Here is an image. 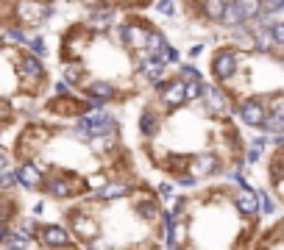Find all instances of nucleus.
<instances>
[{
    "label": "nucleus",
    "instance_id": "nucleus-1",
    "mask_svg": "<svg viewBox=\"0 0 284 250\" xmlns=\"http://www.w3.org/2000/svg\"><path fill=\"white\" fill-rule=\"evenodd\" d=\"M259 3H226V12H223V25H240L245 23L248 17H254V12H259Z\"/></svg>",
    "mask_w": 284,
    "mask_h": 250
},
{
    "label": "nucleus",
    "instance_id": "nucleus-2",
    "mask_svg": "<svg viewBox=\"0 0 284 250\" xmlns=\"http://www.w3.org/2000/svg\"><path fill=\"white\" fill-rule=\"evenodd\" d=\"M237 70V53L234 50H218L215 61H212V72L215 78H231Z\"/></svg>",
    "mask_w": 284,
    "mask_h": 250
},
{
    "label": "nucleus",
    "instance_id": "nucleus-3",
    "mask_svg": "<svg viewBox=\"0 0 284 250\" xmlns=\"http://www.w3.org/2000/svg\"><path fill=\"white\" fill-rule=\"evenodd\" d=\"M240 117L245 119V125L262 128V125H265V119H267V114H265V106H262L259 100H245L240 106Z\"/></svg>",
    "mask_w": 284,
    "mask_h": 250
},
{
    "label": "nucleus",
    "instance_id": "nucleus-4",
    "mask_svg": "<svg viewBox=\"0 0 284 250\" xmlns=\"http://www.w3.org/2000/svg\"><path fill=\"white\" fill-rule=\"evenodd\" d=\"M73 184L75 186L81 184L75 175H64V178H61V175H53V178L45 181V189H48L53 197H67V195H73Z\"/></svg>",
    "mask_w": 284,
    "mask_h": 250
},
{
    "label": "nucleus",
    "instance_id": "nucleus-5",
    "mask_svg": "<svg viewBox=\"0 0 284 250\" xmlns=\"http://www.w3.org/2000/svg\"><path fill=\"white\" fill-rule=\"evenodd\" d=\"M120 36L126 39L128 48H148V36H151V31L139 28V25H123Z\"/></svg>",
    "mask_w": 284,
    "mask_h": 250
},
{
    "label": "nucleus",
    "instance_id": "nucleus-6",
    "mask_svg": "<svg viewBox=\"0 0 284 250\" xmlns=\"http://www.w3.org/2000/svg\"><path fill=\"white\" fill-rule=\"evenodd\" d=\"M218 170V159L212 153H201L195 156V159H190V173H193V178H201V175H209Z\"/></svg>",
    "mask_w": 284,
    "mask_h": 250
},
{
    "label": "nucleus",
    "instance_id": "nucleus-7",
    "mask_svg": "<svg viewBox=\"0 0 284 250\" xmlns=\"http://www.w3.org/2000/svg\"><path fill=\"white\" fill-rule=\"evenodd\" d=\"M17 72L23 75V81H39L42 78V64L37 56H23L17 61Z\"/></svg>",
    "mask_w": 284,
    "mask_h": 250
},
{
    "label": "nucleus",
    "instance_id": "nucleus-8",
    "mask_svg": "<svg viewBox=\"0 0 284 250\" xmlns=\"http://www.w3.org/2000/svg\"><path fill=\"white\" fill-rule=\"evenodd\" d=\"M39 239H42L48 247H64V244L70 242V236H67V231L61 225H45L42 231H39Z\"/></svg>",
    "mask_w": 284,
    "mask_h": 250
},
{
    "label": "nucleus",
    "instance_id": "nucleus-9",
    "mask_svg": "<svg viewBox=\"0 0 284 250\" xmlns=\"http://www.w3.org/2000/svg\"><path fill=\"white\" fill-rule=\"evenodd\" d=\"M184 100H187V92H184L181 81H173V83H167V86L162 89V103L164 106H181Z\"/></svg>",
    "mask_w": 284,
    "mask_h": 250
},
{
    "label": "nucleus",
    "instance_id": "nucleus-10",
    "mask_svg": "<svg viewBox=\"0 0 284 250\" xmlns=\"http://www.w3.org/2000/svg\"><path fill=\"white\" fill-rule=\"evenodd\" d=\"M262 128H265V131H281L284 134V100H276L270 106V114H267Z\"/></svg>",
    "mask_w": 284,
    "mask_h": 250
},
{
    "label": "nucleus",
    "instance_id": "nucleus-11",
    "mask_svg": "<svg viewBox=\"0 0 284 250\" xmlns=\"http://www.w3.org/2000/svg\"><path fill=\"white\" fill-rule=\"evenodd\" d=\"M237 208H240L242 214H248V217H254V214H256V208H259V200H256L254 189H242L240 195H237Z\"/></svg>",
    "mask_w": 284,
    "mask_h": 250
},
{
    "label": "nucleus",
    "instance_id": "nucleus-12",
    "mask_svg": "<svg viewBox=\"0 0 284 250\" xmlns=\"http://www.w3.org/2000/svg\"><path fill=\"white\" fill-rule=\"evenodd\" d=\"M86 95L92 97V100H109V97H115V86L106 81H92L89 86H86Z\"/></svg>",
    "mask_w": 284,
    "mask_h": 250
},
{
    "label": "nucleus",
    "instance_id": "nucleus-13",
    "mask_svg": "<svg viewBox=\"0 0 284 250\" xmlns=\"http://www.w3.org/2000/svg\"><path fill=\"white\" fill-rule=\"evenodd\" d=\"M17 181L23 186H39V170H37V167H31V164L20 167V170H17Z\"/></svg>",
    "mask_w": 284,
    "mask_h": 250
},
{
    "label": "nucleus",
    "instance_id": "nucleus-14",
    "mask_svg": "<svg viewBox=\"0 0 284 250\" xmlns=\"http://www.w3.org/2000/svg\"><path fill=\"white\" fill-rule=\"evenodd\" d=\"M184 242H187V225L184 222H173V228H170V244L181 247Z\"/></svg>",
    "mask_w": 284,
    "mask_h": 250
},
{
    "label": "nucleus",
    "instance_id": "nucleus-15",
    "mask_svg": "<svg viewBox=\"0 0 284 250\" xmlns=\"http://www.w3.org/2000/svg\"><path fill=\"white\" fill-rule=\"evenodd\" d=\"M204 97L209 100V108H223V106H226L223 92H218L215 86H204Z\"/></svg>",
    "mask_w": 284,
    "mask_h": 250
},
{
    "label": "nucleus",
    "instance_id": "nucleus-16",
    "mask_svg": "<svg viewBox=\"0 0 284 250\" xmlns=\"http://www.w3.org/2000/svg\"><path fill=\"white\" fill-rule=\"evenodd\" d=\"M254 36H256V48H259V50H270L273 45H276V39H273V31H270V28H259Z\"/></svg>",
    "mask_w": 284,
    "mask_h": 250
},
{
    "label": "nucleus",
    "instance_id": "nucleus-17",
    "mask_svg": "<svg viewBox=\"0 0 284 250\" xmlns=\"http://www.w3.org/2000/svg\"><path fill=\"white\" fill-rule=\"evenodd\" d=\"M9 247L12 250H31L34 242H31V236H25V233H12V236H9Z\"/></svg>",
    "mask_w": 284,
    "mask_h": 250
},
{
    "label": "nucleus",
    "instance_id": "nucleus-18",
    "mask_svg": "<svg viewBox=\"0 0 284 250\" xmlns=\"http://www.w3.org/2000/svg\"><path fill=\"white\" fill-rule=\"evenodd\" d=\"M201 9L206 12V17H212V20H223L226 3H215V0H209V3H201Z\"/></svg>",
    "mask_w": 284,
    "mask_h": 250
},
{
    "label": "nucleus",
    "instance_id": "nucleus-19",
    "mask_svg": "<svg viewBox=\"0 0 284 250\" xmlns=\"http://www.w3.org/2000/svg\"><path fill=\"white\" fill-rule=\"evenodd\" d=\"M126 192H128L126 184H109V186H103V189H101V197H106V200H115V197L126 195Z\"/></svg>",
    "mask_w": 284,
    "mask_h": 250
},
{
    "label": "nucleus",
    "instance_id": "nucleus-20",
    "mask_svg": "<svg viewBox=\"0 0 284 250\" xmlns=\"http://www.w3.org/2000/svg\"><path fill=\"white\" fill-rule=\"evenodd\" d=\"M139 128H142V134H145V137H148V134H156V117H153V114L148 111V108L142 111V119H139Z\"/></svg>",
    "mask_w": 284,
    "mask_h": 250
},
{
    "label": "nucleus",
    "instance_id": "nucleus-21",
    "mask_svg": "<svg viewBox=\"0 0 284 250\" xmlns=\"http://www.w3.org/2000/svg\"><path fill=\"white\" fill-rule=\"evenodd\" d=\"M175 59H178V53H175V50L170 48V45H164V48L159 50L156 56H153V61H159V64H162V67L167 64V61H175Z\"/></svg>",
    "mask_w": 284,
    "mask_h": 250
},
{
    "label": "nucleus",
    "instance_id": "nucleus-22",
    "mask_svg": "<svg viewBox=\"0 0 284 250\" xmlns=\"http://www.w3.org/2000/svg\"><path fill=\"white\" fill-rule=\"evenodd\" d=\"M184 92H187V100L190 97H201L204 95V83L201 81H190V83H184Z\"/></svg>",
    "mask_w": 284,
    "mask_h": 250
},
{
    "label": "nucleus",
    "instance_id": "nucleus-23",
    "mask_svg": "<svg viewBox=\"0 0 284 250\" xmlns=\"http://www.w3.org/2000/svg\"><path fill=\"white\" fill-rule=\"evenodd\" d=\"M17 181V170H6V173H0V189H6Z\"/></svg>",
    "mask_w": 284,
    "mask_h": 250
},
{
    "label": "nucleus",
    "instance_id": "nucleus-24",
    "mask_svg": "<svg viewBox=\"0 0 284 250\" xmlns=\"http://www.w3.org/2000/svg\"><path fill=\"white\" fill-rule=\"evenodd\" d=\"M109 23H112V14L109 12L95 14V17H92V25H95V28H109Z\"/></svg>",
    "mask_w": 284,
    "mask_h": 250
},
{
    "label": "nucleus",
    "instance_id": "nucleus-25",
    "mask_svg": "<svg viewBox=\"0 0 284 250\" xmlns=\"http://www.w3.org/2000/svg\"><path fill=\"white\" fill-rule=\"evenodd\" d=\"M145 75L148 78H159L162 75V64H159V61H145Z\"/></svg>",
    "mask_w": 284,
    "mask_h": 250
},
{
    "label": "nucleus",
    "instance_id": "nucleus-26",
    "mask_svg": "<svg viewBox=\"0 0 284 250\" xmlns=\"http://www.w3.org/2000/svg\"><path fill=\"white\" fill-rule=\"evenodd\" d=\"M139 214L145 217V220H151V217H156V206H153V203H142V206H139Z\"/></svg>",
    "mask_w": 284,
    "mask_h": 250
},
{
    "label": "nucleus",
    "instance_id": "nucleus-27",
    "mask_svg": "<svg viewBox=\"0 0 284 250\" xmlns=\"http://www.w3.org/2000/svg\"><path fill=\"white\" fill-rule=\"evenodd\" d=\"M270 31H273V39H276V45H284V23H276Z\"/></svg>",
    "mask_w": 284,
    "mask_h": 250
},
{
    "label": "nucleus",
    "instance_id": "nucleus-28",
    "mask_svg": "<svg viewBox=\"0 0 284 250\" xmlns=\"http://www.w3.org/2000/svg\"><path fill=\"white\" fill-rule=\"evenodd\" d=\"M28 48L34 50V53L42 56V53H45V42H42V36H39V39H28Z\"/></svg>",
    "mask_w": 284,
    "mask_h": 250
},
{
    "label": "nucleus",
    "instance_id": "nucleus-29",
    "mask_svg": "<svg viewBox=\"0 0 284 250\" xmlns=\"http://www.w3.org/2000/svg\"><path fill=\"white\" fill-rule=\"evenodd\" d=\"M265 12H284V0H276V3H262Z\"/></svg>",
    "mask_w": 284,
    "mask_h": 250
},
{
    "label": "nucleus",
    "instance_id": "nucleus-30",
    "mask_svg": "<svg viewBox=\"0 0 284 250\" xmlns=\"http://www.w3.org/2000/svg\"><path fill=\"white\" fill-rule=\"evenodd\" d=\"M259 200H262V211H265V214H270V211H273V203H270V197H267L265 192H262V195H259Z\"/></svg>",
    "mask_w": 284,
    "mask_h": 250
},
{
    "label": "nucleus",
    "instance_id": "nucleus-31",
    "mask_svg": "<svg viewBox=\"0 0 284 250\" xmlns=\"http://www.w3.org/2000/svg\"><path fill=\"white\" fill-rule=\"evenodd\" d=\"M184 75H187L190 78V81H201V75H198V70H195V67H184Z\"/></svg>",
    "mask_w": 284,
    "mask_h": 250
},
{
    "label": "nucleus",
    "instance_id": "nucleus-32",
    "mask_svg": "<svg viewBox=\"0 0 284 250\" xmlns=\"http://www.w3.org/2000/svg\"><path fill=\"white\" fill-rule=\"evenodd\" d=\"M78 75H81V72H78V67H67V78H70L73 83H78Z\"/></svg>",
    "mask_w": 284,
    "mask_h": 250
},
{
    "label": "nucleus",
    "instance_id": "nucleus-33",
    "mask_svg": "<svg viewBox=\"0 0 284 250\" xmlns=\"http://www.w3.org/2000/svg\"><path fill=\"white\" fill-rule=\"evenodd\" d=\"M9 114H12V108H9V103H3V100H0V119H6Z\"/></svg>",
    "mask_w": 284,
    "mask_h": 250
},
{
    "label": "nucleus",
    "instance_id": "nucleus-34",
    "mask_svg": "<svg viewBox=\"0 0 284 250\" xmlns=\"http://www.w3.org/2000/svg\"><path fill=\"white\" fill-rule=\"evenodd\" d=\"M56 92H59V95H67V92H70V83H56Z\"/></svg>",
    "mask_w": 284,
    "mask_h": 250
},
{
    "label": "nucleus",
    "instance_id": "nucleus-35",
    "mask_svg": "<svg viewBox=\"0 0 284 250\" xmlns=\"http://www.w3.org/2000/svg\"><path fill=\"white\" fill-rule=\"evenodd\" d=\"M259 159V148H251V153H248V161H256Z\"/></svg>",
    "mask_w": 284,
    "mask_h": 250
},
{
    "label": "nucleus",
    "instance_id": "nucleus-36",
    "mask_svg": "<svg viewBox=\"0 0 284 250\" xmlns=\"http://www.w3.org/2000/svg\"><path fill=\"white\" fill-rule=\"evenodd\" d=\"M6 164H9V159L3 153H0V173H6Z\"/></svg>",
    "mask_w": 284,
    "mask_h": 250
},
{
    "label": "nucleus",
    "instance_id": "nucleus-37",
    "mask_svg": "<svg viewBox=\"0 0 284 250\" xmlns=\"http://www.w3.org/2000/svg\"><path fill=\"white\" fill-rule=\"evenodd\" d=\"M159 9H162V12H173L175 6H173V3H159Z\"/></svg>",
    "mask_w": 284,
    "mask_h": 250
},
{
    "label": "nucleus",
    "instance_id": "nucleus-38",
    "mask_svg": "<svg viewBox=\"0 0 284 250\" xmlns=\"http://www.w3.org/2000/svg\"><path fill=\"white\" fill-rule=\"evenodd\" d=\"M6 250H12V247H6Z\"/></svg>",
    "mask_w": 284,
    "mask_h": 250
}]
</instances>
